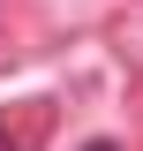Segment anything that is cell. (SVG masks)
<instances>
[{
    "mask_svg": "<svg viewBox=\"0 0 143 151\" xmlns=\"http://www.w3.org/2000/svg\"><path fill=\"white\" fill-rule=\"evenodd\" d=\"M83 151H121V144H113V136H90V144H83Z\"/></svg>",
    "mask_w": 143,
    "mask_h": 151,
    "instance_id": "2",
    "label": "cell"
},
{
    "mask_svg": "<svg viewBox=\"0 0 143 151\" xmlns=\"http://www.w3.org/2000/svg\"><path fill=\"white\" fill-rule=\"evenodd\" d=\"M0 151H30V136H15V129H8V113H0Z\"/></svg>",
    "mask_w": 143,
    "mask_h": 151,
    "instance_id": "1",
    "label": "cell"
}]
</instances>
